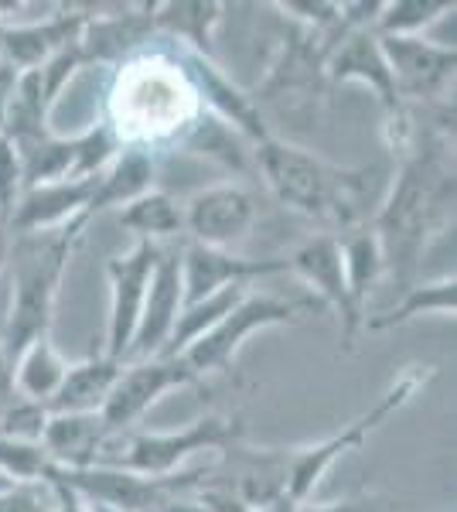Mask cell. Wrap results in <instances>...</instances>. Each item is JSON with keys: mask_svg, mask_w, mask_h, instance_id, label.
<instances>
[{"mask_svg": "<svg viewBox=\"0 0 457 512\" xmlns=\"http://www.w3.org/2000/svg\"><path fill=\"white\" fill-rule=\"evenodd\" d=\"M297 506L294 502H273V506H263V509H253V512H294Z\"/></svg>", "mask_w": 457, "mask_h": 512, "instance_id": "cell-38", "label": "cell"}, {"mask_svg": "<svg viewBox=\"0 0 457 512\" xmlns=\"http://www.w3.org/2000/svg\"><path fill=\"white\" fill-rule=\"evenodd\" d=\"M379 48L393 72L396 93L406 106H430L447 99L457 65L454 41H434L423 35H379Z\"/></svg>", "mask_w": 457, "mask_h": 512, "instance_id": "cell-9", "label": "cell"}, {"mask_svg": "<svg viewBox=\"0 0 457 512\" xmlns=\"http://www.w3.org/2000/svg\"><path fill=\"white\" fill-rule=\"evenodd\" d=\"M311 308H318V301H287V297L277 294L249 291L212 332H205L198 342H191L178 359L205 383L209 373H229L249 335L273 325H290V321H297Z\"/></svg>", "mask_w": 457, "mask_h": 512, "instance_id": "cell-6", "label": "cell"}, {"mask_svg": "<svg viewBox=\"0 0 457 512\" xmlns=\"http://www.w3.org/2000/svg\"><path fill=\"white\" fill-rule=\"evenodd\" d=\"M110 434L113 431L99 414H52L41 444L55 468H89L96 465Z\"/></svg>", "mask_w": 457, "mask_h": 512, "instance_id": "cell-22", "label": "cell"}, {"mask_svg": "<svg viewBox=\"0 0 457 512\" xmlns=\"http://www.w3.org/2000/svg\"><path fill=\"white\" fill-rule=\"evenodd\" d=\"M45 485H48V495H52V512H93L79 492H72L69 485H62L58 478H48Z\"/></svg>", "mask_w": 457, "mask_h": 512, "instance_id": "cell-34", "label": "cell"}, {"mask_svg": "<svg viewBox=\"0 0 457 512\" xmlns=\"http://www.w3.org/2000/svg\"><path fill=\"white\" fill-rule=\"evenodd\" d=\"M89 21L86 7H58V14L24 24H4L0 35V59L11 62L18 72L38 69L58 52L72 48L82 38V28Z\"/></svg>", "mask_w": 457, "mask_h": 512, "instance_id": "cell-15", "label": "cell"}, {"mask_svg": "<svg viewBox=\"0 0 457 512\" xmlns=\"http://www.w3.org/2000/svg\"><path fill=\"white\" fill-rule=\"evenodd\" d=\"M157 260H161V246L157 243H134L127 253L113 256L110 267H106V274H110V318H106L103 355H110V359L123 362L130 345H134Z\"/></svg>", "mask_w": 457, "mask_h": 512, "instance_id": "cell-10", "label": "cell"}, {"mask_svg": "<svg viewBox=\"0 0 457 512\" xmlns=\"http://www.w3.org/2000/svg\"><path fill=\"white\" fill-rule=\"evenodd\" d=\"M423 110L427 127L413 120L410 151L400 158L393 185L369 219L386 274L400 291L417 284L413 277L423 253L454 222V99H440Z\"/></svg>", "mask_w": 457, "mask_h": 512, "instance_id": "cell-1", "label": "cell"}, {"mask_svg": "<svg viewBox=\"0 0 457 512\" xmlns=\"http://www.w3.org/2000/svg\"><path fill=\"white\" fill-rule=\"evenodd\" d=\"M123 362L110 355H89L82 362H69L62 386L55 390L52 400L45 403L48 414H99L110 396Z\"/></svg>", "mask_w": 457, "mask_h": 512, "instance_id": "cell-21", "label": "cell"}, {"mask_svg": "<svg viewBox=\"0 0 457 512\" xmlns=\"http://www.w3.org/2000/svg\"><path fill=\"white\" fill-rule=\"evenodd\" d=\"M457 311V280L451 277H440L430 280V284H413L406 287L400 301L393 308H386L382 315L365 318V332H386V328H400L410 325L423 315H434V318H454Z\"/></svg>", "mask_w": 457, "mask_h": 512, "instance_id": "cell-25", "label": "cell"}, {"mask_svg": "<svg viewBox=\"0 0 457 512\" xmlns=\"http://www.w3.org/2000/svg\"><path fill=\"white\" fill-rule=\"evenodd\" d=\"M181 304H185V297H181V246L178 250L161 246V260H157L151 287H147L134 345H130V352L123 362L161 355L174 332V321L181 315Z\"/></svg>", "mask_w": 457, "mask_h": 512, "instance_id": "cell-16", "label": "cell"}, {"mask_svg": "<svg viewBox=\"0 0 457 512\" xmlns=\"http://www.w3.org/2000/svg\"><path fill=\"white\" fill-rule=\"evenodd\" d=\"M287 270H294L307 287L318 297V308H331L338 315V332H342V349L352 352L359 342V328L352 325V311H348V287H345V263L338 236L318 233L304 239L294 253L287 256Z\"/></svg>", "mask_w": 457, "mask_h": 512, "instance_id": "cell-13", "label": "cell"}, {"mask_svg": "<svg viewBox=\"0 0 457 512\" xmlns=\"http://www.w3.org/2000/svg\"><path fill=\"white\" fill-rule=\"evenodd\" d=\"M116 222L123 229L137 236V243H157L164 239L185 236V212H181V202L171 198L168 192H147L134 198L130 205L116 209Z\"/></svg>", "mask_w": 457, "mask_h": 512, "instance_id": "cell-26", "label": "cell"}, {"mask_svg": "<svg viewBox=\"0 0 457 512\" xmlns=\"http://www.w3.org/2000/svg\"><path fill=\"white\" fill-rule=\"evenodd\" d=\"M345 263V287H348V311H352V325L365 332V304H369L372 287L386 277V263H382L379 239L369 226L348 229L338 236Z\"/></svg>", "mask_w": 457, "mask_h": 512, "instance_id": "cell-23", "label": "cell"}, {"mask_svg": "<svg viewBox=\"0 0 457 512\" xmlns=\"http://www.w3.org/2000/svg\"><path fill=\"white\" fill-rule=\"evenodd\" d=\"M246 441V424L239 414H205L181 431H116L103 444L96 465L123 468L147 478L178 475L191 454L226 451Z\"/></svg>", "mask_w": 457, "mask_h": 512, "instance_id": "cell-4", "label": "cell"}, {"mask_svg": "<svg viewBox=\"0 0 457 512\" xmlns=\"http://www.w3.org/2000/svg\"><path fill=\"white\" fill-rule=\"evenodd\" d=\"M324 76L328 86H342V82H359V86L372 89L376 99L386 110V117L406 110V103L396 93L393 72L386 65V55L379 48L376 28H348L342 31V38L331 45L328 59H324Z\"/></svg>", "mask_w": 457, "mask_h": 512, "instance_id": "cell-14", "label": "cell"}, {"mask_svg": "<svg viewBox=\"0 0 457 512\" xmlns=\"http://www.w3.org/2000/svg\"><path fill=\"white\" fill-rule=\"evenodd\" d=\"M48 407L38 400L14 393L11 400L0 407V437H11V441H31L41 444V434L48 427Z\"/></svg>", "mask_w": 457, "mask_h": 512, "instance_id": "cell-30", "label": "cell"}, {"mask_svg": "<svg viewBox=\"0 0 457 512\" xmlns=\"http://www.w3.org/2000/svg\"><path fill=\"white\" fill-rule=\"evenodd\" d=\"M154 512H209V509L202 506V499L195 492H178L171 499H164Z\"/></svg>", "mask_w": 457, "mask_h": 512, "instance_id": "cell-36", "label": "cell"}, {"mask_svg": "<svg viewBox=\"0 0 457 512\" xmlns=\"http://www.w3.org/2000/svg\"><path fill=\"white\" fill-rule=\"evenodd\" d=\"M447 14H454V4L447 0H393V4L379 7L376 35H423V28L444 21Z\"/></svg>", "mask_w": 457, "mask_h": 512, "instance_id": "cell-28", "label": "cell"}, {"mask_svg": "<svg viewBox=\"0 0 457 512\" xmlns=\"http://www.w3.org/2000/svg\"><path fill=\"white\" fill-rule=\"evenodd\" d=\"M430 376H434L430 366L406 369V373L396 379V383L389 386V390L382 393L362 417H355L352 424H345L338 434L324 437L318 444H304V448H287V502L301 506V502L311 499V492H314V485L321 482V475L328 472L342 454L362 448V444L369 441V434L379 431L396 410H403L406 403L413 400V393H417Z\"/></svg>", "mask_w": 457, "mask_h": 512, "instance_id": "cell-5", "label": "cell"}, {"mask_svg": "<svg viewBox=\"0 0 457 512\" xmlns=\"http://www.w3.org/2000/svg\"><path fill=\"white\" fill-rule=\"evenodd\" d=\"M11 485H14L11 478H7L4 472H0V492H4V489H11Z\"/></svg>", "mask_w": 457, "mask_h": 512, "instance_id": "cell-39", "label": "cell"}, {"mask_svg": "<svg viewBox=\"0 0 457 512\" xmlns=\"http://www.w3.org/2000/svg\"><path fill=\"white\" fill-rule=\"evenodd\" d=\"M11 396H14V366L4 355V349H0V407H4Z\"/></svg>", "mask_w": 457, "mask_h": 512, "instance_id": "cell-37", "label": "cell"}, {"mask_svg": "<svg viewBox=\"0 0 457 512\" xmlns=\"http://www.w3.org/2000/svg\"><path fill=\"white\" fill-rule=\"evenodd\" d=\"M174 62H178V69L191 79V86L198 89V96H202L205 103L229 123V127H236L239 134L246 140H253V144H260V140L270 137V127L263 123V113H260V106H256V99L232 86L212 59L185 52V48H174Z\"/></svg>", "mask_w": 457, "mask_h": 512, "instance_id": "cell-18", "label": "cell"}, {"mask_svg": "<svg viewBox=\"0 0 457 512\" xmlns=\"http://www.w3.org/2000/svg\"><path fill=\"white\" fill-rule=\"evenodd\" d=\"M226 4L215 0H168L154 4V31L174 41L178 48L212 59V35L222 21Z\"/></svg>", "mask_w": 457, "mask_h": 512, "instance_id": "cell-24", "label": "cell"}, {"mask_svg": "<svg viewBox=\"0 0 457 512\" xmlns=\"http://www.w3.org/2000/svg\"><path fill=\"white\" fill-rule=\"evenodd\" d=\"M86 226L89 219L82 216L62 229L11 236L7 243V311L0 328V349L11 359V366L31 342L52 332L58 287Z\"/></svg>", "mask_w": 457, "mask_h": 512, "instance_id": "cell-3", "label": "cell"}, {"mask_svg": "<svg viewBox=\"0 0 457 512\" xmlns=\"http://www.w3.org/2000/svg\"><path fill=\"white\" fill-rule=\"evenodd\" d=\"M256 147V168L287 212L318 222L324 233L342 236L369 226L372 175L365 168H338L301 144L270 134Z\"/></svg>", "mask_w": 457, "mask_h": 512, "instance_id": "cell-2", "label": "cell"}, {"mask_svg": "<svg viewBox=\"0 0 457 512\" xmlns=\"http://www.w3.org/2000/svg\"><path fill=\"white\" fill-rule=\"evenodd\" d=\"M24 192L21 158L7 137H0V219L11 222V212Z\"/></svg>", "mask_w": 457, "mask_h": 512, "instance_id": "cell-31", "label": "cell"}, {"mask_svg": "<svg viewBox=\"0 0 457 512\" xmlns=\"http://www.w3.org/2000/svg\"><path fill=\"white\" fill-rule=\"evenodd\" d=\"M154 35V4L116 7L113 14H89L79 38V52L86 65L93 62H120L134 48Z\"/></svg>", "mask_w": 457, "mask_h": 512, "instance_id": "cell-19", "label": "cell"}, {"mask_svg": "<svg viewBox=\"0 0 457 512\" xmlns=\"http://www.w3.org/2000/svg\"><path fill=\"white\" fill-rule=\"evenodd\" d=\"M273 274H287V256L253 260V256L212 250V246L198 243L181 246V297H185V304H195L209 294L226 291V287H249L253 280Z\"/></svg>", "mask_w": 457, "mask_h": 512, "instance_id": "cell-12", "label": "cell"}, {"mask_svg": "<svg viewBox=\"0 0 457 512\" xmlns=\"http://www.w3.org/2000/svg\"><path fill=\"white\" fill-rule=\"evenodd\" d=\"M52 468L55 465L48 458L45 444L0 437V472L11 478L14 485H45Z\"/></svg>", "mask_w": 457, "mask_h": 512, "instance_id": "cell-29", "label": "cell"}, {"mask_svg": "<svg viewBox=\"0 0 457 512\" xmlns=\"http://www.w3.org/2000/svg\"><path fill=\"white\" fill-rule=\"evenodd\" d=\"M157 161L147 147L130 144L120 147V154L96 175L93 198H89V216H99L106 209H123L134 198L154 192Z\"/></svg>", "mask_w": 457, "mask_h": 512, "instance_id": "cell-20", "label": "cell"}, {"mask_svg": "<svg viewBox=\"0 0 457 512\" xmlns=\"http://www.w3.org/2000/svg\"><path fill=\"white\" fill-rule=\"evenodd\" d=\"M0 512H52L48 485H11L0 492Z\"/></svg>", "mask_w": 457, "mask_h": 512, "instance_id": "cell-32", "label": "cell"}, {"mask_svg": "<svg viewBox=\"0 0 457 512\" xmlns=\"http://www.w3.org/2000/svg\"><path fill=\"white\" fill-rule=\"evenodd\" d=\"M18 76H21V72L14 69L11 62L0 59V130H4L7 110H11V99H14V86H18Z\"/></svg>", "mask_w": 457, "mask_h": 512, "instance_id": "cell-35", "label": "cell"}, {"mask_svg": "<svg viewBox=\"0 0 457 512\" xmlns=\"http://www.w3.org/2000/svg\"><path fill=\"white\" fill-rule=\"evenodd\" d=\"M185 212V236L188 243L212 246V250H232L243 243L256 222V198L243 185H209L202 192L188 195L181 202Z\"/></svg>", "mask_w": 457, "mask_h": 512, "instance_id": "cell-11", "label": "cell"}, {"mask_svg": "<svg viewBox=\"0 0 457 512\" xmlns=\"http://www.w3.org/2000/svg\"><path fill=\"white\" fill-rule=\"evenodd\" d=\"M181 386H195L205 390V383L198 379L178 355H151V359L123 362L120 376H116L110 396H106L99 417L106 420V427L116 431H134V424L147 410L154 407L161 396Z\"/></svg>", "mask_w": 457, "mask_h": 512, "instance_id": "cell-8", "label": "cell"}, {"mask_svg": "<svg viewBox=\"0 0 457 512\" xmlns=\"http://www.w3.org/2000/svg\"><path fill=\"white\" fill-rule=\"evenodd\" d=\"M294 512H400L396 502L382 499V495H348L338 502H301Z\"/></svg>", "mask_w": 457, "mask_h": 512, "instance_id": "cell-33", "label": "cell"}, {"mask_svg": "<svg viewBox=\"0 0 457 512\" xmlns=\"http://www.w3.org/2000/svg\"><path fill=\"white\" fill-rule=\"evenodd\" d=\"M96 178H65V181H45V185L24 188L18 205L7 222V233H48V229H62L76 219L89 216V198H93Z\"/></svg>", "mask_w": 457, "mask_h": 512, "instance_id": "cell-17", "label": "cell"}, {"mask_svg": "<svg viewBox=\"0 0 457 512\" xmlns=\"http://www.w3.org/2000/svg\"><path fill=\"white\" fill-rule=\"evenodd\" d=\"M342 38V35H338ZM338 38L307 35L294 28L284 38V48L273 59L267 79L256 89V106L273 103L287 113H314L318 103L328 96V76H324V59Z\"/></svg>", "mask_w": 457, "mask_h": 512, "instance_id": "cell-7", "label": "cell"}, {"mask_svg": "<svg viewBox=\"0 0 457 512\" xmlns=\"http://www.w3.org/2000/svg\"><path fill=\"white\" fill-rule=\"evenodd\" d=\"M65 369H69V362L55 349L52 335L38 338V342H31L28 349L18 355V362H14V393L28 396V400H38V403H48L58 386H62Z\"/></svg>", "mask_w": 457, "mask_h": 512, "instance_id": "cell-27", "label": "cell"}]
</instances>
